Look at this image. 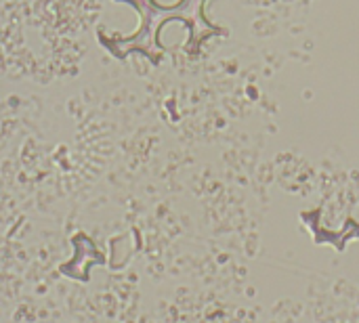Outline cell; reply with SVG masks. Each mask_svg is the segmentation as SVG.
I'll return each instance as SVG.
<instances>
[{"instance_id": "obj_1", "label": "cell", "mask_w": 359, "mask_h": 323, "mask_svg": "<svg viewBox=\"0 0 359 323\" xmlns=\"http://www.w3.org/2000/svg\"><path fill=\"white\" fill-rule=\"evenodd\" d=\"M130 4L139 13V25L128 36H109L97 32L101 44L116 57L126 59L130 53L145 55L151 63H160L166 44L164 32L170 25H181L187 32V46L198 48L206 40L225 34V27L217 25L206 15V0H118Z\"/></svg>"}]
</instances>
